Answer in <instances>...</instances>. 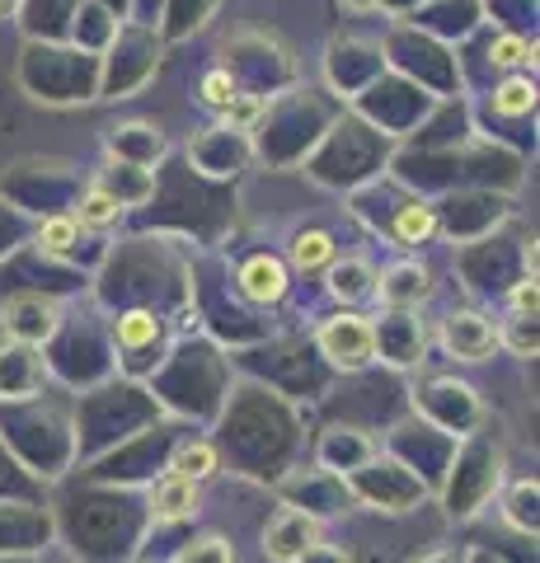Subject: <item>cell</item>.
<instances>
[{"mask_svg": "<svg viewBox=\"0 0 540 563\" xmlns=\"http://www.w3.org/2000/svg\"><path fill=\"white\" fill-rule=\"evenodd\" d=\"M395 282H399V287H386V301H414V296H423V291H428L423 273H414V268H399Z\"/></svg>", "mask_w": 540, "mask_h": 563, "instance_id": "obj_14", "label": "cell"}, {"mask_svg": "<svg viewBox=\"0 0 540 563\" xmlns=\"http://www.w3.org/2000/svg\"><path fill=\"white\" fill-rule=\"evenodd\" d=\"M10 329L24 333V339H43V333L52 329V310L43 301H20L10 310Z\"/></svg>", "mask_w": 540, "mask_h": 563, "instance_id": "obj_7", "label": "cell"}, {"mask_svg": "<svg viewBox=\"0 0 540 563\" xmlns=\"http://www.w3.org/2000/svg\"><path fill=\"white\" fill-rule=\"evenodd\" d=\"M320 347H324V357H334L339 366H362L372 357V347H376V333H372L367 320L343 314V320H334L320 333Z\"/></svg>", "mask_w": 540, "mask_h": 563, "instance_id": "obj_1", "label": "cell"}, {"mask_svg": "<svg viewBox=\"0 0 540 563\" xmlns=\"http://www.w3.org/2000/svg\"><path fill=\"white\" fill-rule=\"evenodd\" d=\"M316 521H310L306 512H283L273 526H268V536H264V550H268V559H277V563H296L306 550H316Z\"/></svg>", "mask_w": 540, "mask_h": 563, "instance_id": "obj_2", "label": "cell"}, {"mask_svg": "<svg viewBox=\"0 0 540 563\" xmlns=\"http://www.w3.org/2000/svg\"><path fill=\"white\" fill-rule=\"evenodd\" d=\"M174 474H179V479H188V484L207 479V474H217V451L207 446V442L179 446V455H174Z\"/></svg>", "mask_w": 540, "mask_h": 563, "instance_id": "obj_6", "label": "cell"}, {"mask_svg": "<svg viewBox=\"0 0 540 563\" xmlns=\"http://www.w3.org/2000/svg\"><path fill=\"white\" fill-rule=\"evenodd\" d=\"M146 339H155V320H151V314H128V320L118 324V343H123V347H136Z\"/></svg>", "mask_w": 540, "mask_h": 563, "instance_id": "obj_13", "label": "cell"}, {"mask_svg": "<svg viewBox=\"0 0 540 563\" xmlns=\"http://www.w3.org/2000/svg\"><path fill=\"white\" fill-rule=\"evenodd\" d=\"M494 343H498V333L489 320H480V314H451L447 320V347L456 352V357L480 362L494 352Z\"/></svg>", "mask_w": 540, "mask_h": 563, "instance_id": "obj_3", "label": "cell"}, {"mask_svg": "<svg viewBox=\"0 0 540 563\" xmlns=\"http://www.w3.org/2000/svg\"><path fill=\"white\" fill-rule=\"evenodd\" d=\"M494 103H498L503 113H531V103H536V90H531L527 80H508V85H503V90L494 95Z\"/></svg>", "mask_w": 540, "mask_h": 563, "instance_id": "obj_12", "label": "cell"}, {"mask_svg": "<svg viewBox=\"0 0 540 563\" xmlns=\"http://www.w3.org/2000/svg\"><path fill=\"white\" fill-rule=\"evenodd\" d=\"M202 99L212 103V109H235V95H231V80L221 76V70H212V76L202 80Z\"/></svg>", "mask_w": 540, "mask_h": 563, "instance_id": "obj_15", "label": "cell"}, {"mask_svg": "<svg viewBox=\"0 0 540 563\" xmlns=\"http://www.w3.org/2000/svg\"><path fill=\"white\" fill-rule=\"evenodd\" d=\"M118 217V198H113V192L109 188H90V192H85V202H80V225H109Z\"/></svg>", "mask_w": 540, "mask_h": 563, "instance_id": "obj_9", "label": "cell"}, {"mask_svg": "<svg viewBox=\"0 0 540 563\" xmlns=\"http://www.w3.org/2000/svg\"><path fill=\"white\" fill-rule=\"evenodd\" d=\"M38 244H43V250H52V254L71 250V244H76V217H52V221H43Z\"/></svg>", "mask_w": 540, "mask_h": 563, "instance_id": "obj_11", "label": "cell"}, {"mask_svg": "<svg viewBox=\"0 0 540 563\" xmlns=\"http://www.w3.org/2000/svg\"><path fill=\"white\" fill-rule=\"evenodd\" d=\"M334 254V244H329L324 231H301L291 240V258H296V268H320V263Z\"/></svg>", "mask_w": 540, "mask_h": 563, "instance_id": "obj_8", "label": "cell"}, {"mask_svg": "<svg viewBox=\"0 0 540 563\" xmlns=\"http://www.w3.org/2000/svg\"><path fill=\"white\" fill-rule=\"evenodd\" d=\"M334 291H339V296H362V291H367V282H362V268H339V273H334Z\"/></svg>", "mask_w": 540, "mask_h": 563, "instance_id": "obj_17", "label": "cell"}, {"mask_svg": "<svg viewBox=\"0 0 540 563\" xmlns=\"http://www.w3.org/2000/svg\"><path fill=\"white\" fill-rule=\"evenodd\" d=\"M179 563H231V559H225V544L221 540H198L194 550L179 554Z\"/></svg>", "mask_w": 540, "mask_h": 563, "instance_id": "obj_16", "label": "cell"}, {"mask_svg": "<svg viewBox=\"0 0 540 563\" xmlns=\"http://www.w3.org/2000/svg\"><path fill=\"white\" fill-rule=\"evenodd\" d=\"M395 235L405 244L428 240L432 235V211L428 207H405V211H399V221H395Z\"/></svg>", "mask_w": 540, "mask_h": 563, "instance_id": "obj_10", "label": "cell"}, {"mask_svg": "<svg viewBox=\"0 0 540 563\" xmlns=\"http://www.w3.org/2000/svg\"><path fill=\"white\" fill-rule=\"evenodd\" d=\"M194 507H198V484L179 479V474H169V479L151 493V512L161 521H184V517H194Z\"/></svg>", "mask_w": 540, "mask_h": 563, "instance_id": "obj_4", "label": "cell"}, {"mask_svg": "<svg viewBox=\"0 0 540 563\" xmlns=\"http://www.w3.org/2000/svg\"><path fill=\"white\" fill-rule=\"evenodd\" d=\"M494 62H498V66H517V62H527V47H521L517 38H503V43L494 47Z\"/></svg>", "mask_w": 540, "mask_h": 563, "instance_id": "obj_18", "label": "cell"}, {"mask_svg": "<svg viewBox=\"0 0 540 563\" xmlns=\"http://www.w3.org/2000/svg\"><path fill=\"white\" fill-rule=\"evenodd\" d=\"M513 306H517L521 314H536V282H521V287L513 291Z\"/></svg>", "mask_w": 540, "mask_h": 563, "instance_id": "obj_19", "label": "cell"}, {"mask_svg": "<svg viewBox=\"0 0 540 563\" xmlns=\"http://www.w3.org/2000/svg\"><path fill=\"white\" fill-rule=\"evenodd\" d=\"M240 282H245V291L254 296V301H277V296L287 291V273H283V263H273V258H254V263H245Z\"/></svg>", "mask_w": 540, "mask_h": 563, "instance_id": "obj_5", "label": "cell"}]
</instances>
